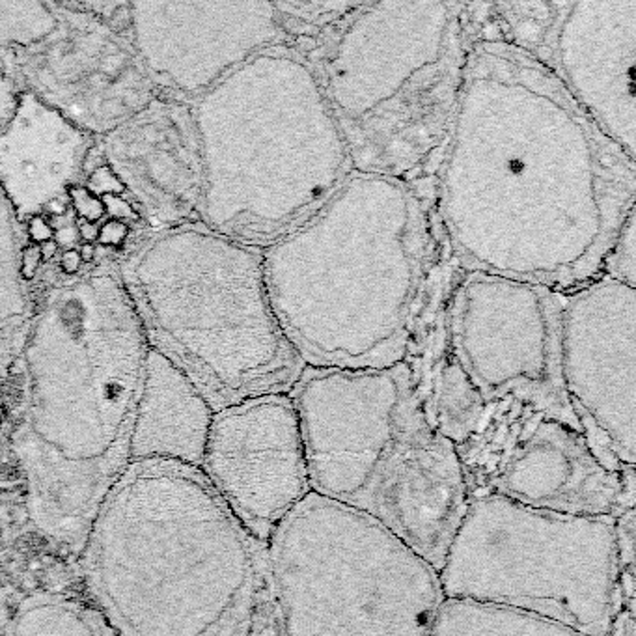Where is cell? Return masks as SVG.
Listing matches in <instances>:
<instances>
[{
  "mask_svg": "<svg viewBox=\"0 0 636 636\" xmlns=\"http://www.w3.org/2000/svg\"><path fill=\"white\" fill-rule=\"evenodd\" d=\"M634 195L636 159L547 68L498 34L472 43L437 157L439 217L469 272L586 286Z\"/></svg>",
  "mask_w": 636,
  "mask_h": 636,
  "instance_id": "cell-1",
  "label": "cell"
},
{
  "mask_svg": "<svg viewBox=\"0 0 636 636\" xmlns=\"http://www.w3.org/2000/svg\"><path fill=\"white\" fill-rule=\"evenodd\" d=\"M147 349L122 279L105 267L54 288L30 330V396L14 451L30 519L70 551H81L131 463Z\"/></svg>",
  "mask_w": 636,
  "mask_h": 636,
  "instance_id": "cell-2",
  "label": "cell"
},
{
  "mask_svg": "<svg viewBox=\"0 0 636 636\" xmlns=\"http://www.w3.org/2000/svg\"><path fill=\"white\" fill-rule=\"evenodd\" d=\"M92 607L118 636H256L271 586L265 545L200 467L133 460L81 547Z\"/></svg>",
  "mask_w": 636,
  "mask_h": 636,
  "instance_id": "cell-3",
  "label": "cell"
},
{
  "mask_svg": "<svg viewBox=\"0 0 636 636\" xmlns=\"http://www.w3.org/2000/svg\"><path fill=\"white\" fill-rule=\"evenodd\" d=\"M261 254L271 309L307 368L407 362L433 267L426 204L409 181L353 170Z\"/></svg>",
  "mask_w": 636,
  "mask_h": 636,
  "instance_id": "cell-4",
  "label": "cell"
},
{
  "mask_svg": "<svg viewBox=\"0 0 636 636\" xmlns=\"http://www.w3.org/2000/svg\"><path fill=\"white\" fill-rule=\"evenodd\" d=\"M191 109L204 163L198 223L239 243L265 249L307 224L355 170L297 43L252 56Z\"/></svg>",
  "mask_w": 636,
  "mask_h": 636,
  "instance_id": "cell-5",
  "label": "cell"
},
{
  "mask_svg": "<svg viewBox=\"0 0 636 636\" xmlns=\"http://www.w3.org/2000/svg\"><path fill=\"white\" fill-rule=\"evenodd\" d=\"M290 398L312 493L375 521L441 571L469 495L458 448L428 422L409 362L307 368Z\"/></svg>",
  "mask_w": 636,
  "mask_h": 636,
  "instance_id": "cell-6",
  "label": "cell"
},
{
  "mask_svg": "<svg viewBox=\"0 0 636 636\" xmlns=\"http://www.w3.org/2000/svg\"><path fill=\"white\" fill-rule=\"evenodd\" d=\"M478 30L474 5H356L305 47L355 170L411 184L437 163Z\"/></svg>",
  "mask_w": 636,
  "mask_h": 636,
  "instance_id": "cell-7",
  "label": "cell"
},
{
  "mask_svg": "<svg viewBox=\"0 0 636 636\" xmlns=\"http://www.w3.org/2000/svg\"><path fill=\"white\" fill-rule=\"evenodd\" d=\"M151 347L207 405L290 394L307 370L271 309L261 249L200 223L157 232L118 269Z\"/></svg>",
  "mask_w": 636,
  "mask_h": 636,
  "instance_id": "cell-8",
  "label": "cell"
},
{
  "mask_svg": "<svg viewBox=\"0 0 636 636\" xmlns=\"http://www.w3.org/2000/svg\"><path fill=\"white\" fill-rule=\"evenodd\" d=\"M265 553L280 636H433L439 571L365 515L310 493Z\"/></svg>",
  "mask_w": 636,
  "mask_h": 636,
  "instance_id": "cell-9",
  "label": "cell"
},
{
  "mask_svg": "<svg viewBox=\"0 0 636 636\" xmlns=\"http://www.w3.org/2000/svg\"><path fill=\"white\" fill-rule=\"evenodd\" d=\"M444 599L508 607L611 636L620 597L616 517L469 498L439 571Z\"/></svg>",
  "mask_w": 636,
  "mask_h": 636,
  "instance_id": "cell-10",
  "label": "cell"
},
{
  "mask_svg": "<svg viewBox=\"0 0 636 636\" xmlns=\"http://www.w3.org/2000/svg\"><path fill=\"white\" fill-rule=\"evenodd\" d=\"M458 456L469 498L586 517L620 519L634 509V470H607L583 432L509 398L488 403Z\"/></svg>",
  "mask_w": 636,
  "mask_h": 636,
  "instance_id": "cell-11",
  "label": "cell"
},
{
  "mask_svg": "<svg viewBox=\"0 0 636 636\" xmlns=\"http://www.w3.org/2000/svg\"><path fill=\"white\" fill-rule=\"evenodd\" d=\"M564 293L469 272L450 312V353L488 403L515 400L579 430L560 370Z\"/></svg>",
  "mask_w": 636,
  "mask_h": 636,
  "instance_id": "cell-12",
  "label": "cell"
},
{
  "mask_svg": "<svg viewBox=\"0 0 636 636\" xmlns=\"http://www.w3.org/2000/svg\"><path fill=\"white\" fill-rule=\"evenodd\" d=\"M498 36L530 52L636 159V0L489 5Z\"/></svg>",
  "mask_w": 636,
  "mask_h": 636,
  "instance_id": "cell-13",
  "label": "cell"
},
{
  "mask_svg": "<svg viewBox=\"0 0 636 636\" xmlns=\"http://www.w3.org/2000/svg\"><path fill=\"white\" fill-rule=\"evenodd\" d=\"M560 370L565 398L597 461L636 463V290L607 277L564 293Z\"/></svg>",
  "mask_w": 636,
  "mask_h": 636,
  "instance_id": "cell-14",
  "label": "cell"
},
{
  "mask_svg": "<svg viewBox=\"0 0 636 636\" xmlns=\"http://www.w3.org/2000/svg\"><path fill=\"white\" fill-rule=\"evenodd\" d=\"M200 469L237 521L261 545L312 489L290 394H267L215 411Z\"/></svg>",
  "mask_w": 636,
  "mask_h": 636,
  "instance_id": "cell-15",
  "label": "cell"
},
{
  "mask_svg": "<svg viewBox=\"0 0 636 636\" xmlns=\"http://www.w3.org/2000/svg\"><path fill=\"white\" fill-rule=\"evenodd\" d=\"M131 30L151 81L189 103L261 51L295 43L277 3H135Z\"/></svg>",
  "mask_w": 636,
  "mask_h": 636,
  "instance_id": "cell-16",
  "label": "cell"
},
{
  "mask_svg": "<svg viewBox=\"0 0 636 636\" xmlns=\"http://www.w3.org/2000/svg\"><path fill=\"white\" fill-rule=\"evenodd\" d=\"M101 151L156 233L198 221L204 163L189 101L151 100L103 137Z\"/></svg>",
  "mask_w": 636,
  "mask_h": 636,
  "instance_id": "cell-17",
  "label": "cell"
},
{
  "mask_svg": "<svg viewBox=\"0 0 636 636\" xmlns=\"http://www.w3.org/2000/svg\"><path fill=\"white\" fill-rule=\"evenodd\" d=\"M96 151V138L33 92H23L0 131V191L17 221L64 215L68 191Z\"/></svg>",
  "mask_w": 636,
  "mask_h": 636,
  "instance_id": "cell-18",
  "label": "cell"
},
{
  "mask_svg": "<svg viewBox=\"0 0 636 636\" xmlns=\"http://www.w3.org/2000/svg\"><path fill=\"white\" fill-rule=\"evenodd\" d=\"M214 409L174 362L151 347L146 353L137 402L131 461L170 458L200 467Z\"/></svg>",
  "mask_w": 636,
  "mask_h": 636,
  "instance_id": "cell-19",
  "label": "cell"
},
{
  "mask_svg": "<svg viewBox=\"0 0 636 636\" xmlns=\"http://www.w3.org/2000/svg\"><path fill=\"white\" fill-rule=\"evenodd\" d=\"M418 396L432 428L453 446L467 442L486 416L488 402L451 353L437 362L428 379L418 381Z\"/></svg>",
  "mask_w": 636,
  "mask_h": 636,
  "instance_id": "cell-20",
  "label": "cell"
},
{
  "mask_svg": "<svg viewBox=\"0 0 636 636\" xmlns=\"http://www.w3.org/2000/svg\"><path fill=\"white\" fill-rule=\"evenodd\" d=\"M103 616L82 599L54 590L26 593L3 627V636H112Z\"/></svg>",
  "mask_w": 636,
  "mask_h": 636,
  "instance_id": "cell-21",
  "label": "cell"
},
{
  "mask_svg": "<svg viewBox=\"0 0 636 636\" xmlns=\"http://www.w3.org/2000/svg\"><path fill=\"white\" fill-rule=\"evenodd\" d=\"M433 636H586L558 622L497 604L444 599Z\"/></svg>",
  "mask_w": 636,
  "mask_h": 636,
  "instance_id": "cell-22",
  "label": "cell"
},
{
  "mask_svg": "<svg viewBox=\"0 0 636 636\" xmlns=\"http://www.w3.org/2000/svg\"><path fill=\"white\" fill-rule=\"evenodd\" d=\"M58 19L49 12V6L38 3H12L0 5V47L17 43L40 42L56 30Z\"/></svg>",
  "mask_w": 636,
  "mask_h": 636,
  "instance_id": "cell-23",
  "label": "cell"
},
{
  "mask_svg": "<svg viewBox=\"0 0 636 636\" xmlns=\"http://www.w3.org/2000/svg\"><path fill=\"white\" fill-rule=\"evenodd\" d=\"M601 277L612 279L636 290V217L629 211L622 230L604 258Z\"/></svg>",
  "mask_w": 636,
  "mask_h": 636,
  "instance_id": "cell-24",
  "label": "cell"
},
{
  "mask_svg": "<svg viewBox=\"0 0 636 636\" xmlns=\"http://www.w3.org/2000/svg\"><path fill=\"white\" fill-rule=\"evenodd\" d=\"M70 207L75 211V217L81 223H92L98 224L105 217V205L101 198L90 193L82 184L71 187L68 191Z\"/></svg>",
  "mask_w": 636,
  "mask_h": 636,
  "instance_id": "cell-25",
  "label": "cell"
},
{
  "mask_svg": "<svg viewBox=\"0 0 636 636\" xmlns=\"http://www.w3.org/2000/svg\"><path fill=\"white\" fill-rule=\"evenodd\" d=\"M90 193L96 195L98 198L103 196H128L126 189L122 185V181L118 179V176L112 172V168L105 163L98 165L92 172H88L84 184H82Z\"/></svg>",
  "mask_w": 636,
  "mask_h": 636,
  "instance_id": "cell-26",
  "label": "cell"
},
{
  "mask_svg": "<svg viewBox=\"0 0 636 636\" xmlns=\"http://www.w3.org/2000/svg\"><path fill=\"white\" fill-rule=\"evenodd\" d=\"M101 202L105 205V215L112 221L126 223L128 226L140 221L138 211L135 209L131 200H128V196H103Z\"/></svg>",
  "mask_w": 636,
  "mask_h": 636,
  "instance_id": "cell-27",
  "label": "cell"
},
{
  "mask_svg": "<svg viewBox=\"0 0 636 636\" xmlns=\"http://www.w3.org/2000/svg\"><path fill=\"white\" fill-rule=\"evenodd\" d=\"M128 235H129V226L126 223L109 219L100 226L98 241L101 245H107V247H119V245H124Z\"/></svg>",
  "mask_w": 636,
  "mask_h": 636,
  "instance_id": "cell-28",
  "label": "cell"
},
{
  "mask_svg": "<svg viewBox=\"0 0 636 636\" xmlns=\"http://www.w3.org/2000/svg\"><path fill=\"white\" fill-rule=\"evenodd\" d=\"M42 252H40V245L30 243L19 256V277L23 280H33L36 271L42 265Z\"/></svg>",
  "mask_w": 636,
  "mask_h": 636,
  "instance_id": "cell-29",
  "label": "cell"
},
{
  "mask_svg": "<svg viewBox=\"0 0 636 636\" xmlns=\"http://www.w3.org/2000/svg\"><path fill=\"white\" fill-rule=\"evenodd\" d=\"M28 233L36 245H42L54 237L52 224H49V221H45L43 217H34L28 221Z\"/></svg>",
  "mask_w": 636,
  "mask_h": 636,
  "instance_id": "cell-30",
  "label": "cell"
},
{
  "mask_svg": "<svg viewBox=\"0 0 636 636\" xmlns=\"http://www.w3.org/2000/svg\"><path fill=\"white\" fill-rule=\"evenodd\" d=\"M81 265H82V260H81V254L77 249L66 251L62 254V260H60V267H62L66 275H75V272H79Z\"/></svg>",
  "mask_w": 636,
  "mask_h": 636,
  "instance_id": "cell-31",
  "label": "cell"
},
{
  "mask_svg": "<svg viewBox=\"0 0 636 636\" xmlns=\"http://www.w3.org/2000/svg\"><path fill=\"white\" fill-rule=\"evenodd\" d=\"M79 239H84L86 243H94V241H98V235H100V226L98 224H92V223H81L79 221Z\"/></svg>",
  "mask_w": 636,
  "mask_h": 636,
  "instance_id": "cell-32",
  "label": "cell"
},
{
  "mask_svg": "<svg viewBox=\"0 0 636 636\" xmlns=\"http://www.w3.org/2000/svg\"><path fill=\"white\" fill-rule=\"evenodd\" d=\"M58 245H56V241L54 239H51V241H45V243H42L40 245V252H42V260H45V261H49V260H52L54 258V254L58 252Z\"/></svg>",
  "mask_w": 636,
  "mask_h": 636,
  "instance_id": "cell-33",
  "label": "cell"
},
{
  "mask_svg": "<svg viewBox=\"0 0 636 636\" xmlns=\"http://www.w3.org/2000/svg\"><path fill=\"white\" fill-rule=\"evenodd\" d=\"M79 254H81L82 263L94 261V258H96V247H94L92 243H84V245L79 249Z\"/></svg>",
  "mask_w": 636,
  "mask_h": 636,
  "instance_id": "cell-34",
  "label": "cell"
},
{
  "mask_svg": "<svg viewBox=\"0 0 636 636\" xmlns=\"http://www.w3.org/2000/svg\"><path fill=\"white\" fill-rule=\"evenodd\" d=\"M119 5H105V10H107V19H110V15L118 10ZM82 8L90 10V12H100L103 10V5H82Z\"/></svg>",
  "mask_w": 636,
  "mask_h": 636,
  "instance_id": "cell-35",
  "label": "cell"
},
{
  "mask_svg": "<svg viewBox=\"0 0 636 636\" xmlns=\"http://www.w3.org/2000/svg\"><path fill=\"white\" fill-rule=\"evenodd\" d=\"M0 636H3V627H0Z\"/></svg>",
  "mask_w": 636,
  "mask_h": 636,
  "instance_id": "cell-36",
  "label": "cell"
},
{
  "mask_svg": "<svg viewBox=\"0 0 636 636\" xmlns=\"http://www.w3.org/2000/svg\"><path fill=\"white\" fill-rule=\"evenodd\" d=\"M112 636H118V634H116V632H114V634H112Z\"/></svg>",
  "mask_w": 636,
  "mask_h": 636,
  "instance_id": "cell-37",
  "label": "cell"
}]
</instances>
